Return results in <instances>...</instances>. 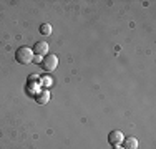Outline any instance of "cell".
Returning <instances> with one entry per match:
<instances>
[{
    "label": "cell",
    "mask_w": 156,
    "mask_h": 149,
    "mask_svg": "<svg viewBox=\"0 0 156 149\" xmlns=\"http://www.w3.org/2000/svg\"><path fill=\"white\" fill-rule=\"evenodd\" d=\"M33 57H35V55H33V50L28 47H20V48H17V51H15V60L20 65H28V63H32Z\"/></svg>",
    "instance_id": "cell-1"
},
{
    "label": "cell",
    "mask_w": 156,
    "mask_h": 149,
    "mask_svg": "<svg viewBox=\"0 0 156 149\" xmlns=\"http://www.w3.org/2000/svg\"><path fill=\"white\" fill-rule=\"evenodd\" d=\"M57 66H58V57L57 55H47V57H43L42 63H40V68H42L45 73L55 71Z\"/></svg>",
    "instance_id": "cell-2"
},
{
    "label": "cell",
    "mask_w": 156,
    "mask_h": 149,
    "mask_svg": "<svg viewBox=\"0 0 156 149\" xmlns=\"http://www.w3.org/2000/svg\"><path fill=\"white\" fill-rule=\"evenodd\" d=\"M123 139H125V136H123V133H121L120 129H115V131H111V133L108 134V143H110L113 147L120 146V144L123 143Z\"/></svg>",
    "instance_id": "cell-3"
},
{
    "label": "cell",
    "mask_w": 156,
    "mask_h": 149,
    "mask_svg": "<svg viewBox=\"0 0 156 149\" xmlns=\"http://www.w3.org/2000/svg\"><path fill=\"white\" fill-rule=\"evenodd\" d=\"M33 53L38 55V57H45L48 53V43L47 42H38L33 45Z\"/></svg>",
    "instance_id": "cell-4"
},
{
    "label": "cell",
    "mask_w": 156,
    "mask_h": 149,
    "mask_svg": "<svg viewBox=\"0 0 156 149\" xmlns=\"http://www.w3.org/2000/svg\"><path fill=\"white\" fill-rule=\"evenodd\" d=\"M123 149H138V139H136L135 136H128V137H125L123 139Z\"/></svg>",
    "instance_id": "cell-5"
},
{
    "label": "cell",
    "mask_w": 156,
    "mask_h": 149,
    "mask_svg": "<svg viewBox=\"0 0 156 149\" xmlns=\"http://www.w3.org/2000/svg\"><path fill=\"white\" fill-rule=\"evenodd\" d=\"M35 101L38 104H47L50 101V93L47 91V89H43V91H38L35 95Z\"/></svg>",
    "instance_id": "cell-6"
},
{
    "label": "cell",
    "mask_w": 156,
    "mask_h": 149,
    "mask_svg": "<svg viewBox=\"0 0 156 149\" xmlns=\"http://www.w3.org/2000/svg\"><path fill=\"white\" fill-rule=\"evenodd\" d=\"M40 33H42V35H50L51 33V25H48V23L40 25Z\"/></svg>",
    "instance_id": "cell-7"
},
{
    "label": "cell",
    "mask_w": 156,
    "mask_h": 149,
    "mask_svg": "<svg viewBox=\"0 0 156 149\" xmlns=\"http://www.w3.org/2000/svg\"><path fill=\"white\" fill-rule=\"evenodd\" d=\"M32 81H40V76L38 74H30L28 76V83H32Z\"/></svg>",
    "instance_id": "cell-8"
},
{
    "label": "cell",
    "mask_w": 156,
    "mask_h": 149,
    "mask_svg": "<svg viewBox=\"0 0 156 149\" xmlns=\"http://www.w3.org/2000/svg\"><path fill=\"white\" fill-rule=\"evenodd\" d=\"M51 85V80L50 78H45V80H43V86H50Z\"/></svg>",
    "instance_id": "cell-9"
},
{
    "label": "cell",
    "mask_w": 156,
    "mask_h": 149,
    "mask_svg": "<svg viewBox=\"0 0 156 149\" xmlns=\"http://www.w3.org/2000/svg\"><path fill=\"white\" fill-rule=\"evenodd\" d=\"M42 60H43L42 57H38V55H37V57L33 58V61H35V63H38V65H40V63H42Z\"/></svg>",
    "instance_id": "cell-10"
},
{
    "label": "cell",
    "mask_w": 156,
    "mask_h": 149,
    "mask_svg": "<svg viewBox=\"0 0 156 149\" xmlns=\"http://www.w3.org/2000/svg\"><path fill=\"white\" fill-rule=\"evenodd\" d=\"M113 149H123V147H120V146H116V147H113Z\"/></svg>",
    "instance_id": "cell-11"
}]
</instances>
